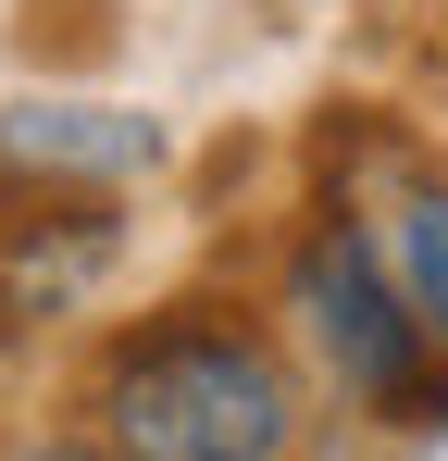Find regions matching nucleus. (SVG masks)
Returning <instances> with one entry per match:
<instances>
[{"mask_svg":"<svg viewBox=\"0 0 448 461\" xmlns=\"http://www.w3.org/2000/svg\"><path fill=\"white\" fill-rule=\"evenodd\" d=\"M362 237L386 262V287L424 312V337L448 349V175L436 162H386V187L362 200Z\"/></svg>","mask_w":448,"mask_h":461,"instance_id":"39448f33","label":"nucleus"},{"mask_svg":"<svg viewBox=\"0 0 448 461\" xmlns=\"http://www.w3.org/2000/svg\"><path fill=\"white\" fill-rule=\"evenodd\" d=\"M112 262H125V212L38 187L25 212H0V337H38V324L87 312Z\"/></svg>","mask_w":448,"mask_h":461,"instance_id":"7ed1b4c3","label":"nucleus"},{"mask_svg":"<svg viewBox=\"0 0 448 461\" xmlns=\"http://www.w3.org/2000/svg\"><path fill=\"white\" fill-rule=\"evenodd\" d=\"M287 312H299V337H311V362L349 386L373 424H448V349L424 337V312L386 287L362 212H324L287 249Z\"/></svg>","mask_w":448,"mask_h":461,"instance_id":"f03ea898","label":"nucleus"},{"mask_svg":"<svg viewBox=\"0 0 448 461\" xmlns=\"http://www.w3.org/2000/svg\"><path fill=\"white\" fill-rule=\"evenodd\" d=\"M100 461H299V375L237 312H149L87 375Z\"/></svg>","mask_w":448,"mask_h":461,"instance_id":"f257e3e1","label":"nucleus"},{"mask_svg":"<svg viewBox=\"0 0 448 461\" xmlns=\"http://www.w3.org/2000/svg\"><path fill=\"white\" fill-rule=\"evenodd\" d=\"M274 13H324V0H274Z\"/></svg>","mask_w":448,"mask_h":461,"instance_id":"0eeeda50","label":"nucleus"},{"mask_svg":"<svg viewBox=\"0 0 448 461\" xmlns=\"http://www.w3.org/2000/svg\"><path fill=\"white\" fill-rule=\"evenodd\" d=\"M13 461H100V449H13Z\"/></svg>","mask_w":448,"mask_h":461,"instance_id":"423d86ee","label":"nucleus"},{"mask_svg":"<svg viewBox=\"0 0 448 461\" xmlns=\"http://www.w3.org/2000/svg\"><path fill=\"white\" fill-rule=\"evenodd\" d=\"M149 162H162V125L125 113V100H13V113H0V175H13V187L112 200Z\"/></svg>","mask_w":448,"mask_h":461,"instance_id":"20e7f679","label":"nucleus"}]
</instances>
